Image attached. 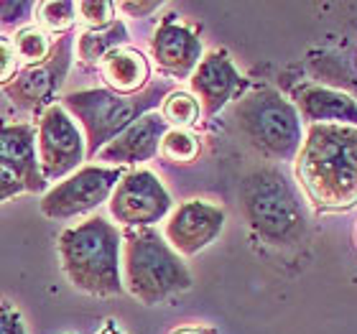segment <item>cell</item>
I'll return each mask as SVG.
<instances>
[{
	"mask_svg": "<svg viewBox=\"0 0 357 334\" xmlns=\"http://www.w3.org/2000/svg\"><path fill=\"white\" fill-rule=\"evenodd\" d=\"M202 54L199 41L194 33L178 23H164L153 36V56L158 67L174 77H186L197 67Z\"/></svg>",
	"mask_w": 357,
	"mask_h": 334,
	"instance_id": "5bb4252c",
	"label": "cell"
},
{
	"mask_svg": "<svg viewBox=\"0 0 357 334\" xmlns=\"http://www.w3.org/2000/svg\"><path fill=\"white\" fill-rule=\"evenodd\" d=\"M156 8V3H123V10H128V13H149Z\"/></svg>",
	"mask_w": 357,
	"mask_h": 334,
	"instance_id": "4316f807",
	"label": "cell"
},
{
	"mask_svg": "<svg viewBox=\"0 0 357 334\" xmlns=\"http://www.w3.org/2000/svg\"><path fill=\"white\" fill-rule=\"evenodd\" d=\"M197 138L192 133H186L181 128L176 130H166V135L161 138V153L172 161H192L197 156Z\"/></svg>",
	"mask_w": 357,
	"mask_h": 334,
	"instance_id": "44dd1931",
	"label": "cell"
},
{
	"mask_svg": "<svg viewBox=\"0 0 357 334\" xmlns=\"http://www.w3.org/2000/svg\"><path fill=\"white\" fill-rule=\"evenodd\" d=\"M298 176L317 204L344 207L357 199V130L317 126L309 133Z\"/></svg>",
	"mask_w": 357,
	"mask_h": 334,
	"instance_id": "6da1fadb",
	"label": "cell"
},
{
	"mask_svg": "<svg viewBox=\"0 0 357 334\" xmlns=\"http://www.w3.org/2000/svg\"><path fill=\"white\" fill-rule=\"evenodd\" d=\"M164 118L166 123H172V126L178 128L192 126L194 120L199 118V103L192 95H186V92H174V95L166 97Z\"/></svg>",
	"mask_w": 357,
	"mask_h": 334,
	"instance_id": "ffe728a7",
	"label": "cell"
},
{
	"mask_svg": "<svg viewBox=\"0 0 357 334\" xmlns=\"http://www.w3.org/2000/svg\"><path fill=\"white\" fill-rule=\"evenodd\" d=\"M245 209L250 225L258 227L268 238H278L289 230L291 222H296V212L283 192L281 179L268 176V174L253 176L248 181Z\"/></svg>",
	"mask_w": 357,
	"mask_h": 334,
	"instance_id": "9c48e42d",
	"label": "cell"
},
{
	"mask_svg": "<svg viewBox=\"0 0 357 334\" xmlns=\"http://www.w3.org/2000/svg\"><path fill=\"white\" fill-rule=\"evenodd\" d=\"M38 164L44 179H59L75 169L84 156L82 133L61 105L46 107L38 126Z\"/></svg>",
	"mask_w": 357,
	"mask_h": 334,
	"instance_id": "52a82bcc",
	"label": "cell"
},
{
	"mask_svg": "<svg viewBox=\"0 0 357 334\" xmlns=\"http://www.w3.org/2000/svg\"><path fill=\"white\" fill-rule=\"evenodd\" d=\"M15 64H18V56L13 52V41L0 36V82H8L15 75Z\"/></svg>",
	"mask_w": 357,
	"mask_h": 334,
	"instance_id": "cb8c5ba5",
	"label": "cell"
},
{
	"mask_svg": "<svg viewBox=\"0 0 357 334\" xmlns=\"http://www.w3.org/2000/svg\"><path fill=\"white\" fill-rule=\"evenodd\" d=\"M126 38V29L123 23H110L105 29L87 31L79 36V54H82L84 61H102L110 52L118 49V44Z\"/></svg>",
	"mask_w": 357,
	"mask_h": 334,
	"instance_id": "ac0fdd59",
	"label": "cell"
},
{
	"mask_svg": "<svg viewBox=\"0 0 357 334\" xmlns=\"http://www.w3.org/2000/svg\"><path fill=\"white\" fill-rule=\"evenodd\" d=\"M172 199L151 171H133L120 179L110 199V212L118 222L151 225L169 212Z\"/></svg>",
	"mask_w": 357,
	"mask_h": 334,
	"instance_id": "ba28073f",
	"label": "cell"
},
{
	"mask_svg": "<svg viewBox=\"0 0 357 334\" xmlns=\"http://www.w3.org/2000/svg\"><path fill=\"white\" fill-rule=\"evenodd\" d=\"M166 135V120L161 115H141L133 126H128L115 141L102 149L100 158L112 161V164H135V161H146L149 156L156 153L161 146V138Z\"/></svg>",
	"mask_w": 357,
	"mask_h": 334,
	"instance_id": "4fadbf2b",
	"label": "cell"
},
{
	"mask_svg": "<svg viewBox=\"0 0 357 334\" xmlns=\"http://www.w3.org/2000/svg\"><path fill=\"white\" fill-rule=\"evenodd\" d=\"M176 334H202V332H194V329H181V332H176Z\"/></svg>",
	"mask_w": 357,
	"mask_h": 334,
	"instance_id": "83f0119b",
	"label": "cell"
},
{
	"mask_svg": "<svg viewBox=\"0 0 357 334\" xmlns=\"http://www.w3.org/2000/svg\"><path fill=\"white\" fill-rule=\"evenodd\" d=\"M222 209L215 204H207L202 199L186 202L176 209L166 225V235L172 240V245L184 255L202 250L217 238V232L222 227Z\"/></svg>",
	"mask_w": 357,
	"mask_h": 334,
	"instance_id": "30bf717a",
	"label": "cell"
},
{
	"mask_svg": "<svg viewBox=\"0 0 357 334\" xmlns=\"http://www.w3.org/2000/svg\"><path fill=\"white\" fill-rule=\"evenodd\" d=\"M235 87H238V72L225 54H209L207 59L199 61L192 77V89L199 95L207 112L220 110L232 97Z\"/></svg>",
	"mask_w": 357,
	"mask_h": 334,
	"instance_id": "9a60e30c",
	"label": "cell"
},
{
	"mask_svg": "<svg viewBox=\"0 0 357 334\" xmlns=\"http://www.w3.org/2000/svg\"><path fill=\"white\" fill-rule=\"evenodd\" d=\"M0 169L10 171L26 192L44 189L46 179L36 156V133L31 126L0 128Z\"/></svg>",
	"mask_w": 357,
	"mask_h": 334,
	"instance_id": "7c38bea8",
	"label": "cell"
},
{
	"mask_svg": "<svg viewBox=\"0 0 357 334\" xmlns=\"http://www.w3.org/2000/svg\"><path fill=\"white\" fill-rule=\"evenodd\" d=\"M151 97H120L105 89H89L64 97V110L82 120L89 141V153L100 151L112 135H118L126 126H133L135 118L151 105Z\"/></svg>",
	"mask_w": 357,
	"mask_h": 334,
	"instance_id": "277c9868",
	"label": "cell"
},
{
	"mask_svg": "<svg viewBox=\"0 0 357 334\" xmlns=\"http://www.w3.org/2000/svg\"><path fill=\"white\" fill-rule=\"evenodd\" d=\"M21 192H26L21 181H18L10 171L0 169V202L10 199V197H15V194H21Z\"/></svg>",
	"mask_w": 357,
	"mask_h": 334,
	"instance_id": "484cf974",
	"label": "cell"
},
{
	"mask_svg": "<svg viewBox=\"0 0 357 334\" xmlns=\"http://www.w3.org/2000/svg\"><path fill=\"white\" fill-rule=\"evenodd\" d=\"M13 52H15V56L21 59V64L36 67V64L49 59L52 44H49V36H46L44 31L29 26V29H21L13 36Z\"/></svg>",
	"mask_w": 357,
	"mask_h": 334,
	"instance_id": "d6986e66",
	"label": "cell"
},
{
	"mask_svg": "<svg viewBox=\"0 0 357 334\" xmlns=\"http://www.w3.org/2000/svg\"><path fill=\"white\" fill-rule=\"evenodd\" d=\"M82 21L92 29H105L112 18V3H79L77 6Z\"/></svg>",
	"mask_w": 357,
	"mask_h": 334,
	"instance_id": "603a6c76",
	"label": "cell"
},
{
	"mask_svg": "<svg viewBox=\"0 0 357 334\" xmlns=\"http://www.w3.org/2000/svg\"><path fill=\"white\" fill-rule=\"evenodd\" d=\"M0 334H26V324H23L21 314L15 312L10 304L0 301Z\"/></svg>",
	"mask_w": 357,
	"mask_h": 334,
	"instance_id": "d4e9b609",
	"label": "cell"
},
{
	"mask_svg": "<svg viewBox=\"0 0 357 334\" xmlns=\"http://www.w3.org/2000/svg\"><path fill=\"white\" fill-rule=\"evenodd\" d=\"M304 105V110L312 115V118H321V120H332V118H340V120H355L357 123V107L342 95H332V92H309L304 95L301 100Z\"/></svg>",
	"mask_w": 357,
	"mask_h": 334,
	"instance_id": "e0dca14e",
	"label": "cell"
},
{
	"mask_svg": "<svg viewBox=\"0 0 357 334\" xmlns=\"http://www.w3.org/2000/svg\"><path fill=\"white\" fill-rule=\"evenodd\" d=\"M120 181L118 169H102V166H89L77 171L75 176L54 186L52 192L41 199V215L49 220H69L97 207L100 202L107 199L112 186Z\"/></svg>",
	"mask_w": 357,
	"mask_h": 334,
	"instance_id": "8992f818",
	"label": "cell"
},
{
	"mask_svg": "<svg viewBox=\"0 0 357 334\" xmlns=\"http://www.w3.org/2000/svg\"><path fill=\"white\" fill-rule=\"evenodd\" d=\"M102 77L118 92H135L149 77V64L133 49H115L102 59Z\"/></svg>",
	"mask_w": 357,
	"mask_h": 334,
	"instance_id": "2e32d148",
	"label": "cell"
},
{
	"mask_svg": "<svg viewBox=\"0 0 357 334\" xmlns=\"http://www.w3.org/2000/svg\"><path fill=\"white\" fill-rule=\"evenodd\" d=\"M61 268L79 291L95 296L120 294V238L102 217L69 227L59 238Z\"/></svg>",
	"mask_w": 357,
	"mask_h": 334,
	"instance_id": "7a4b0ae2",
	"label": "cell"
},
{
	"mask_svg": "<svg viewBox=\"0 0 357 334\" xmlns=\"http://www.w3.org/2000/svg\"><path fill=\"white\" fill-rule=\"evenodd\" d=\"M67 67H69V46L67 41H61L49 54V59L36 64V67H29L8 84L6 87L8 97L15 105H23V107H36V105L46 103L61 84V79L67 75Z\"/></svg>",
	"mask_w": 357,
	"mask_h": 334,
	"instance_id": "8fae6325",
	"label": "cell"
},
{
	"mask_svg": "<svg viewBox=\"0 0 357 334\" xmlns=\"http://www.w3.org/2000/svg\"><path fill=\"white\" fill-rule=\"evenodd\" d=\"M75 3H41L36 8L38 23L49 31H67L75 23Z\"/></svg>",
	"mask_w": 357,
	"mask_h": 334,
	"instance_id": "7402d4cb",
	"label": "cell"
},
{
	"mask_svg": "<svg viewBox=\"0 0 357 334\" xmlns=\"http://www.w3.org/2000/svg\"><path fill=\"white\" fill-rule=\"evenodd\" d=\"M126 283L143 304H161L189 289V271L156 232H135L126 245Z\"/></svg>",
	"mask_w": 357,
	"mask_h": 334,
	"instance_id": "3957f363",
	"label": "cell"
},
{
	"mask_svg": "<svg viewBox=\"0 0 357 334\" xmlns=\"http://www.w3.org/2000/svg\"><path fill=\"white\" fill-rule=\"evenodd\" d=\"M238 126L266 153L286 156L298 138L296 112L275 92H255L238 105Z\"/></svg>",
	"mask_w": 357,
	"mask_h": 334,
	"instance_id": "5b68a950",
	"label": "cell"
}]
</instances>
